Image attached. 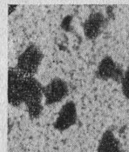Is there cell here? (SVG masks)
I'll list each match as a JSON object with an SVG mask.
<instances>
[{"label": "cell", "mask_w": 129, "mask_h": 152, "mask_svg": "<svg viewBox=\"0 0 129 152\" xmlns=\"http://www.w3.org/2000/svg\"><path fill=\"white\" fill-rule=\"evenodd\" d=\"M44 97L43 85L32 76H24L23 85V104L27 109L30 118H38L43 110L42 100Z\"/></svg>", "instance_id": "1"}, {"label": "cell", "mask_w": 129, "mask_h": 152, "mask_svg": "<svg viewBox=\"0 0 129 152\" xmlns=\"http://www.w3.org/2000/svg\"><path fill=\"white\" fill-rule=\"evenodd\" d=\"M44 58V54L37 45L31 43L18 57L15 69L24 76L34 77Z\"/></svg>", "instance_id": "2"}, {"label": "cell", "mask_w": 129, "mask_h": 152, "mask_svg": "<svg viewBox=\"0 0 129 152\" xmlns=\"http://www.w3.org/2000/svg\"><path fill=\"white\" fill-rule=\"evenodd\" d=\"M45 104L52 105L63 101L69 93L67 83L60 77L52 78L48 84L43 86Z\"/></svg>", "instance_id": "3"}, {"label": "cell", "mask_w": 129, "mask_h": 152, "mask_svg": "<svg viewBox=\"0 0 129 152\" xmlns=\"http://www.w3.org/2000/svg\"><path fill=\"white\" fill-rule=\"evenodd\" d=\"M24 77L15 68L8 70V103L16 108L23 104Z\"/></svg>", "instance_id": "4"}, {"label": "cell", "mask_w": 129, "mask_h": 152, "mask_svg": "<svg viewBox=\"0 0 129 152\" xmlns=\"http://www.w3.org/2000/svg\"><path fill=\"white\" fill-rule=\"evenodd\" d=\"M125 70L116 61L110 56H106L100 60L97 70L96 77L103 81L113 80L114 82L120 83Z\"/></svg>", "instance_id": "5"}, {"label": "cell", "mask_w": 129, "mask_h": 152, "mask_svg": "<svg viewBox=\"0 0 129 152\" xmlns=\"http://www.w3.org/2000/svg\"><path fill=\"white\" fill-rule=\"evenodd\" d=\"M78 120L77 107L73 101H67L60 108L55 122L53 123L54 129L63 132L70 129Z\"/></svg>", "instance_id": "6"}, {"label": "cell", "mask_w": 129, "mask_h": 152, "mask_svg": "<svg viewBox=\"0 0 129 152\" xmlns=\"http://www.w3.org/2000/svg\"><path fill=\"white\" fill-rule=\"evenodd\" d=\"M107 19L100 12H92L83 23V31L86 39L94 40L101 34L106 26Z\"/></svg>", "instance_id": "7"}, {"label": "cell", "mask_w": 129, "mask_h": 152, "mask_svg": "<svg viewBox=\"0 0 129 152\" xmlns=\"http://www.w3.org/2000/svg\"><path fill=\"white\" fill-rule=\"evenodd\" d=\"M97 152H122L120 142L111 129L105 130L99 141Z\"/></svg>", "instance_id": "8"}, {"label": "cell", "mask_w": 129, "mask_h": 152, "mask_svg": "<svg viewBox=\"0 0 129 152\" xmlns=\"http://www.w3.org/2000/svg\"><path fill=\"white\" fill-rule=\"evenodd\" d=\"M120 85H121V91L123 96L127 99H129V65L125 70L124 75L120 81Z\"/></svg>", "instance_id": "9"}, {"label": "cell", "mask_w": 129, "mask_h": 152, "mask_svg": "<svg viewBox=\"0 0 129 152\" xmlns=\"http://www.w3.org/2000/svg\"><path fill=\"white\" fill-rule=\"evenodd\" d=\"M17 8V5H9V15H11L12 14V12H14V10Z\"/></svg>", "instance_id": "10"}]
</instances>
